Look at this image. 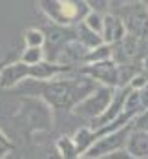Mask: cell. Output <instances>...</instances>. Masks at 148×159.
<instances>
[{
  "instance_id": "9c48e42d",
  "label": "cell",
  "mask_w": 148,
  "mask_h": 159,
  "mask_svg": "<svg viewBox=\"0 0 148 159\" xmlns=\"http://www.w3.org/2000/svg\"><path fill=\"white\" fill-rule=\"evenodd\" d=\"M44 35H46V40H44V48L46 49H44V53H55L68 39L75 37V31H73V26H61V24L53 22V26L44 30Z\"/></svg>"
},
{
  "instance_id": "9a60e30c",
  "label": "cell",
  "mask_w": 148,
  "mask_h": 159,
  "mask_svg": "<svg viewBox=\"0 0 148 159\" xmlns=\"http://www.w3.org/2000/svg\"><path fill=\"white\" fill-rule=\"evenodd\" d=\"M73 137V143L77 146V150H79V157H81V154L90 146V144L95 141V137H93V130L90 126L86 128H79L77 132H75V135H71Z\"/></svg>"
},
{
  "instance_id": "44dd1931",
  "label": "cell",
  "mask_w": 148,
  "mask_h": 159,
  "mask_svg": "<svg viewBox=\"0 0 148 159\" xmlns=\"http://www.w3.org/2000/svg\"><path fill=\"white\" fill-rule=\"evenodd\" d=\"M146 82H148V73L145 71V70H139L137 73L132 75V79L128 80L126 86H128L130 90H139V88H143Z\"/></svg>"
},
{
  "instance_id": "52a82bcc",
  "label": "cell",
  "mask_w": 148,
  "mask_h": 159,
  "mask_svg": "<svg viewBox=\"0 0 148 159\" xmlns=\"http://www.w3.org/2000/svg\"><path fill=\"white\" fill-rule=\"evenodd\" d=\"M86 53H88V48H84L75 37H71V39H68L64 44L53 53V57H51L49 61L73 68V66H77V64H82Z\"/></svg>"
},
{
  "instance_id": "d6986e66",
  "label": "cell",
  "mask_w": 148,
  "mask_h": 159,
  "mask_svg": "<svg viewBox=\"0 0 148 159\" xmlns=\"http://www.w3.org/2000/svg\"><path fill=\"white\" fill-rule=\"evenodd\" d=\"M82 22L90 28V30H93V31H97L101 35V30H102V15L101 13H95V11H88L84 18H82Z\"/></svg>"
},
{
  "instance_id": "8992f818",
  "label": "cell",
  "mask_w": 148,
  "mask_h": 159,
  "mask_svg": "<svg viewBox=\"0 0 148 159\" xmlns=\"http://www.w3.org/2000/svg\"><path fill=\"white\" fill-rule=\"evenodd\" d=\"M81 73L92 77L93 80H97L99 84L104 86H119V64L114 62L112 59L106 61H97V62H84L81 64Z\"/></svg>"
},
{
  "instance_id": "ac0fdd59",
  "label": "cell",
  "mask_w": 148,
  "mask_h": 159,
  "mask_svg": "<svg viewBox=\"0 0 148 159\" xmlns=\"http://www.w3.org/2000/svg\"><path fill=\"white\" fill-rule=\"evenodd\" d=\"M44 40H46V35H44V30H40V28H29L24 33L26 46H42L44 48Z\"/></svg>"
},
{
  "instance_id": "cb8c5ba5",
  "label": "cell",
  "mask_w": 148,
  "mask_h": 159,
  "mask_svg": "<svg viewBox=\"0 0 148 159\" xmlns=\"http://www.w3.org/2000/svg\"><path fill=\"white\" fill-rule=\"evenodd\" d=\"M9 148H11V144H7V143H2L0 141V157H4L7 152H9Z\"/></svg>"
},
{
  "instance_id": "7c38bea8",
  "label": "cell",
  "mask_w": 148,
  "mask_h": 159,
  "mask_svg": "<svg viewBox=\"0 0 148 159\" xmlns=\"http://www.w3.org/2000/svg\"><path fill=\"white\" fill-rule=\"evenodd\" d=\"M26 77H28V64L18 61V62L6 66L0 71V86L2 88H15L16 84H20Z\"/></svg>"
},
{
  "instance_id": "30bf717a",
  "label": "cell",
  "mask_w": 148,
  "mask_h": 159,
  "mask_svg": "<svg viewBox=\"0 0 148 159\" xmlns=\"http://www.w3.org/2000/svg\"><path fill=\"white\" fill-rule=\"evenodd\" d=\"M126 33V28H124V22L123 18L117 15V13H104L102 15V30H101V37H102V42L106 44H114V42H119Z\"/></svg>"
},
{
  "instance_id": "277c9868",
  "label": "cell",
  "mask_w": 148,
  "mask_h": 159,
  "mask_svg": "<svg viewBox=\"0 0 148 159\" xmlns=\"http://www.w3.org/2000/svg\"><path fill=\"white\" fill-rule=\"evenodd\" d=\"M114 92H115L114 86H104V84H101V86H97L93 92H90L82 101H79V102L71 108V111H73L77 117H81V119L92 121V119L99 117L102 111L108 108V104H110V101H112V97H114Z\"/></svg>"
},
{
  "instance_id": "e0dca14e",
  "label": "cell",
  "mask_w": 148,
  "mask_h": 159,
  "mask_svg": "<svg viewBox=\"0 0 148 159\" xmlns=\"http://www.w3.org/2000/svg\"><path fill=\"white\" fill-rule=\"evenodd\" d=\"M42 59H46V53H44V48L42 46H26L22 57H20V61L24 64H28V66L40 62Z\"/></svg>"
},
{
  "instance_id": "3957f363",
  "label": "cell",
  "mask_w": 148,
  "mask_h": 159,
  "mask_svg": "<svg viewBox=\"0 0 148 159\" xmlns=\"http://www.w3.org/2000/svg\"><path fill=\"white\" fill-rule=\"evenodd\" d=\"M132 123L124 125V126L117 128L114 132H108V134H102L99 135L93 143L90 144L84 152L81 154V157L86 159H101L110 156L112 152L119 150V148H124V143H126V137L132 130Z\"/></svg>"
},
{
  "instance_id": "484cf974",
  "label": "cell",
  "mask_w": 148,
  "mask_h": 159,
  "mask_svg": "<svg viewBox=\"0 0 148 159\" xmlns=\"http://www.w3.org/2000/svg\"><path fill=\"white\" fill-rule=\"evenodd\" d=\"M0 141H2V143H7V144H11L9 141H7V139H6V135H4L2 132H0Z\"/></svg>"
},
{
  "instance_id": "5bb4252c",
  "label": "cell",
  "mask_w": 148,
  "mask_h": 159,
  "mask_svg": "<svg viewBox=\"0 0 148 159\" xmlns=\"http://www.w3.org/2000/svg\"><path fill=\"white\" fill-rule=\"evenodd\" d=\"M55 148H57L59 156L64 157V159L79 157V150H77V146L73 143V137H71V135H62V137H59L57 143H55Z\"/></svg>"
},
{
  "instance_id": "7402d4cb",
  "label": "cell",
  "mask_w": 148,
  "mask_h": 159,
  "mask_svg": "<svg viewBox=\"0 0 148 159\" xmlns=\"http://www.w3.org/2000/svg\"><path fill=\"white\" fill-rule=\"evenodd\" d=\"M132 126L137 128V130H145V132H148V108L146 110H143L141 113H137V115L133 117Z\"/></svg>"
},
{
  "instance_id": "603a6c76",
  "label": "cell",
  "mask_w": 148,
  "mask_h": 159,
  "mask_svg": "<svg viewBox=\"0 0 148 159\" xmlns=\"http://www.w3.org/2000/svg\"><path fill=\"white\" fill-rule=\"evenodd\" d=\"M137 93H139V101H141L143 110H146V108H148V82L143 86V88H139V90H137Z\"/></svg>"
},
{
  "instance_id": "8fae6325",
  "label": "cell",
  "mask_w": 148,
  "mask_h": 159,
  "mask_svg": "<svg viewBox=\"0 0 148 159\" xmlns=\"http://www.w3.org/2000/svg\"><path fill=\"white\" fill-rule=\"evenodd\" d=\"M124 150L133 159H148V132L132 128L124 143Z\"/></svg>"
},
{
  "instance_id": "7a4b0ae2",
  "label": "cell",
  "mask_w": 148,
  "mask_h": 159,
  "mask_svg": "<svg viewBox=\"0 0 148 159\" xmlns=\"http://www.w3.org/2000/svg\"><path fill=\"white\" fill-rule=\"evenodd\" d=\"M40 9L51 22L75 26L90 11L82 0H40Z\"/></svg>"
},
{
  "instance_id": "4fadbf2b",
  "label": "cell",
  "mask_w": 148,
  "mask_h": 159,
  "mask_svg": "<svg viewBox=\"0 0 148 159\" xmlns=\"http://www.w3.org/2000/svg\"><path fill=\"white\" fill-rule=\"evenodd\" d=\"M73 31H75V39L81 42L84 48L92 49V48H95V46H99V44H102V37H101L97 31L90 30L82 20H79V22L73 26Z\"/></svg>"
},
{
  "instance_id": "d4e9b609",
  "label": "cell",
  "mask_w": 148,
  "mask_h": 159,
  "mask_svg": "<svg viewBox=\"0 0 148 159\" xmlns=\"http://www.w3.org/2000/svg\"><path fill=\"white\" fill-rule=\"evenodd\" d=\"M141 68H143V70L148 73V53L143 57V59H141Z\"/></svg>"
},
{
  "instance_id": "5b68a950",
  "label": "cell",
  "mask_w": 148,
  "mask_h": 159,
  "mask_svg": "<svg viewBox=\"0 0 148 159\" xmlns=\"http://www.w3.org/2000/svg\"><path fill=\"white\" fill-rule=\"evenodd\" d=\"M117 15L123 18L128 33L143 39V40H148V9L143 6L141 0L119 6Z\"/></svg>"
},
{
  "instance_id": "6da1fadb",
  "label": "cell",
  "mask_w": 148,
  "mask_h": 159,
  "mask_svg": "<svg viewBox=\"0 0 148 159\" xmlns=\"http://www.w3.org/2000/svg\"><path fill=\"white\" fill-rule=\"evenodd\" d=\"M71 73V71H70ZM62 73L55 75L48 80H37L28 77L29 84L37 88V95H40L49 106L57 110H71L79 101H82L90 92H93L97 86H101L97 80L84 75L79 71V75L61 77Z\"/></svg>"
},
{
  "instance_id": "4316f807",
  "label": "cell",
  "mask_w": 148,
  "mask_h": 159,
  "mask_svg": "<svg viewBox=\"0 0 148 159\" xmlns=\"http://www.w3.org/2000/svg\"><path fill=\"white\" fill-rule=\"evenodd\" d=\"M141 2H143V6H145V7L148 9V0H141Z\"/></svg>"
},
{
  "instance_id": "ba28073f",
  "label": "cell",
  "mask_w": 148,
  "mask_h": 159,
  "mask_svg": "<svg viewBox=\"0 0 148 159\" xmlns=\"http://www.w3.org/2000/svg\"><path fill=\"white\" fill-rule=\"evenodd\" d=\"M128 90H130L128 86H117L114 92V97H112V101L108 104V108L102 111L99 117L92 119V126L90 128H99V126H102V125H106V123H110V121H114L115 117L121 113V110H123V104H124V99H126Z\"/></svg>"
},
{
  "instance_id": "ffe728a7",
  "label": "cell",
  "mask_w": 148,
  "mask_h": 159,
  "mask_svg": "<svg viewBox=\"0 0 148 159\" xmlns=\"http://www.w3.org/2000/svg\"><path fill=\"white\" fill-rule=\"evenodd\" d=\"M82 2L88 6L90 11H95V13H101V15L108 13L110 11V6H112L110 0H82Z\"/></svg>"
},
{
  "instance_id": "2e32d148",
  "label": "cell",
  "mask_w": 148,
  "mask_h": 159,
  "mask_svg": "<svg viewBox=\"0 0 148 159\" xmlns=\"http://www.w3.org/2000/svg\"><path fill=\"white\" fill-rule=\"evenodd\" d=\"M106 59H112V44H106V42H102V44H99L95 48L88 49V53H86V57H84V62H97V61H106Z\"/></svg>"
}]
</instances>
